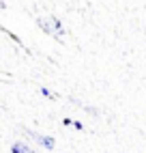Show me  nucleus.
Returning <instances> with one entry per match:
<instances>
[{"label":"nucleus","mask_w":146,"mask_h":153,"mask_svg":"<svg viewBox=\"0 0 146 153\" xmlns=\"http://www.w3.org/2000/svg\"><path fill=\"white\" fill-rule=\"evenodd\" d=\"M37 24L43 28V33L52 35L54 39H58V41H62V37H65V26H62V22H60L58 17H54V15H49V17H39Z\"/></svg>","instance_id":"nucleus-1"},{"label":"nucleus","mask_w":146,"mask_h":153,"mask_svg":"<svg viewBox=\"0 0 146 153\" xmlns=\"http://www.w3.org/2000/svg\"><path fill=\"white\" fill-rule=\"evenodd\" d=\"M11 153H37V151L30 147L28 142L19 140V142H13V145H11Z\"/></svg>","instance_id":"nucleus-3"},{"label":"nucleus","mask_w":146,"mask_h":153,"mask_svg":"<svg viewBox=\"0 0 146 153\" xmlns=\"http://www.w3.org/2000/svg\"><path fill=\"white\" fill-rule=\"evenodd\" d=\"M2 7H4V2H2V0H0V9H2Z\"/></svg>","instance_id":"nucleus-7"},{"label":"nucleus","mask_w":146,"mask_h":153,"mask_svg":"<svg viewBox=\"0 0 146 153\" xmlns=\"http://www.w3.org/2000/svg\"><path fill=\"white\" fill-rule=\"evenodd\" d=\"M26 136H28V138H32V140H37L45 151H54V147H56V140L52 138V136L39 134V131H32V129H28V131H26Z\"/></svg>","instance_id":"nucleus-2"},{"label":"nucleus","mask_w":146,"mask_h":153,"mask_svg":"<svg viewBox=\"0 0 146 153\" xmlns=\"http://www.w3.org/2000/svg\"><path fill=\"white\" fill-rule=\"evenodd\" d=\"M71 123H73V121H71V119H69V117H65V119H62V125H65V127H69V125H71Z\"/></svg>","instance_id":"nucleus-6"},{"label":"nucleus","mask_w":146,"mask_h":153,"mask_svg":"<svg viewBox=\"0 0 146 153\" xmlns=\"http://www.w3.org/2000/svg\"><path fill=\"white\" fill-rule=\"evenodd\" d=\"M71 125H73V127H75V129H80V131H82V129H84V125H82V121H73V123H71Z\"/></svg>","instance_id":"nucleus-5"},{"label":"nucleus","mask_w":146,"mask_h":153,"mask_svg":"<svg viewBox=\"0 0 146 153\" xmlns=\"http://www.w3.org/2000/svg\"><path fill=\"white\" fill-rule=\"evenodd\" d=\"M39 93L43 95V97H47V99H56V93H54V91H49L47 86H41V88H39Z\"/></svg>","instance_id":"nucleus-4"}]
</instances>
